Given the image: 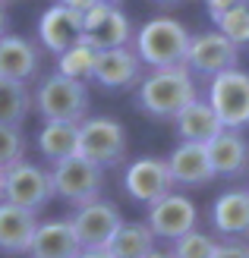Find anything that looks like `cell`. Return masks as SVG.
Instances as JSON below:
<instances>
[{"instance_id":"obj_1","label":"cell","mask_w":249,"mask_h":258,"mask_svg":"<svg viewBox=\"0 0 249 258\" xmlns=\"http://www.w3.org/2000/svg\"><path fill=\"white\" fill-rule=\"evenodd\" d=\"M136 104L142 113L155 120H174L177 113L199 98L195 79L186 67H167V70H152L136 82Z\"/></svg>"},{"instance_id":"obj_2","label":"cell","mask_w":249,"mask_h":258,"mask_svg":"<svg viewBox=\"0 0 249 258\" xmlns=\"http://www.w3.org/2000/svg\"><path fill=\"white\" fill-rule=\"evenodd\" d=\"M133 50L139 63H148L152 70H167V67H183L189 47V32L170 16H155L133 32Z\"/></svg>"},{"instance_id":"obj_3","label":"cell","mask_w":249,"mask_h":258,"mask_svg":"<svg viewBox=\"0 0 249 258\" xmlns=\"http://www.w3.org/2000/svg\"><path fill=\"white\" fill-rule=\"evenodd\" d=\"M32 107L44 120L82 123L85 113H88V88H85V82H76V79L60 76V73H51L38 82L35 95H32Z\"/></svg>"},{"instance_id":"obj_4","label":"cell","mask_w":249,"mask_h":258,"mask_svg":"<svg viewBox=\"0 0 249 258\" xmlns=\"http://www.w3.org/2000/svg\"><path fill=\"white\" fill-rule=\"evenodd\" d=\"M126 148H129V139H126V129L120 120L114 117H85L79 123V139H76V154L85 158L88 164L101 167H117L126 158Z\"/></svg>"},{"instance_id":"obj_5","label":"cell","mask_w":249,"mask_h":258,"mask_svg":"<svg viewBox=\"0 0 249 258\" xmlns=\"http://www.w3.org/2000/svg\"><path fill=\"white\" fill-rule=\"evenodd\" d=\"M54 199V186H51V170L32 161H16L4 167V189H0V202L19 205L25 211H41L44 205Z\"/></svg>"},{"instance_id":"obj_6","label":"cell","mask_w":249,"mask_h":258,"mask_svg":"<svg viewBox=\"0 0 249 258\" xmlns=\"http://www.w3.org/2000/svg\"><path fill=\"white\" fill-rule=\"evenodd\" d=\"M208 107L218 113L224 129L249 126V73L233 67L212 76L208 82Z\"/></svg>"},{"instance_id":"obj_7","label":"cell","mask_w":249,"mask_h":258,"mask_svg":"<svg viewBox=\"0 0 249 258\" xmlns=\"http://www.w3.org/2000/svg\"><path fill=\"white\" fill-rule=\"evenodd\" d=\"M51 186H54V196L70 202L73 208H79V205L101 199L104 170L95 164H88L79 154H73V158H63L51 167Z\"/></svg>"},{"instance_id":"obj_8","label":"cell","mask_w":249,"mask_h":258,"mask_svg":"<svg viewBox=\"0 0 249 258\" xmlns=\"http://www.w3.org/2000/svg\"><path fill=\"white\" fill-rule=\"evenodd\" d=\"M82 41L95 50H111V47H129L133 41V25L120 7L108 4H91L82 13Z\"/></svg>"},{"instance_id":"obj_9","label":"cell","mask_w":249,"mask_h":258,"mask_svg":"<svg viewBox=\"0 0 249 258\" xmlns=\"http://www.w3.org/2000/svg\"><path fill=\"white\" fill-rule=\"evenodd\" d=\"M199 224V208L192 205V199H186L183 192H167L164 199L148 205V221L145 227L152 230L155 239H180L183 233L195 230Z\"/></svg>"},{"instance_id":"obj_10","label":"cell","mask_w":249,"mask_h":258,"mask_svg":"<svg viewBox=\"0 0 249 258\" xmlns=\"http://www.w3.org/2000/svg\"><path fill=\"white\" fill-rule=\"evenodd\" d=\"M120 224H123L120 208L114 202H104V199L79 205L76 214L70 217V227H73V233H76L82 249H104Z\"/></svg>"},{"instance_id":"obj_11","label":"cell","mask_w":249,"mask_h":258,"mask_svg":"<svg viewBox=\"0 0 249 258\" xmlns=\"http://www.w3.org/2000/svg\"><path fill=\"white\" fill-rule=\"evenodd\" d=\"M240 60L237 44H230L221 32H202V35H189V47H186V60L183 67L189 73L199 76H218L224 70H233Z\"/></svg>"},{"instance_id":"obj_12","label":"cell","mask_w":249,"mask_h":258,"mask_svg":"<svg viewBox=\"0 0 249 258\" xmlns=\"http://www.w3.org/2000/svg\"><path fill=\"white\" fill-rule=\"evenodd\" d=\"M123 189L139 205H152L174 192V179L167 173L164 158H136L123 173Z\"/></svg>"},{"instance_id":"obj_13","label":"cell","mask_w":249,"mask_h":258,"mask_svg":"<svg viewBox=\"0 0 249 258\" xmlns=\"http://www.w3.org/2000/svg\"><path fill=\"white\" fill-rule=\"evenodd\" d=\"M205 154L215 176L237 179L249 170V139L240 129H221L212 142H205Z\"/></svg>"},{"instance_id":"obj_14","label":"cell","mask_w":249,"mask_h":258,"mask_svg":"<svg viewBox=\"0 0 249 258\" xmlns=\"http://www.w3.org/2000/svg\"><path fill=\"white\" fill-rule=\"evenodd\" d=\"M91 79L104 85L108 92H120L142 79V63L133 47H111L95 54V67H91Z\"/></svg>"},{"instance_id":"obj_15","label":"cell","mask_w":249,"mask_h":258,"mask_svg":"<svg viewBox=\"0 0 249 258\" xmlns=\"http://www.w3.org/2000/svg\"><path fill=\"white\" fill-rule=\"evenodd\" d=\"M38 38L51 54H63L67 47H73L82 38V13L67 10V7H47L38 19Z\"/></svg>"},{"instance_id":"obj_16","label":"cell","mask_w":249,"mask_h":258,"mask_svg":"<svg viewBox=\"0 0 249 258\" xmlns=\"http://www.w3.org/2000/svg\"><path fill=\"white\" fill-rule=\"evenodd\" d=\"M164 164H167V173L174 179V186L195 189V186H205V183L215 179L205 145H195V142H180V145L167 154Z\"/></svg>"},{"instance_id":"obj_17","label":"cell","mask_w":249,"mask_h":258,"mask_svg":"<svg viewBox=\"0 0 249 258\" xmlns=\"http://www.w3.org/2000/svg\"><path fill=\"white\" fill-rule=\"evenodd\" d=\"M212 227L227 239H246L249 236V192L230 189L221 192L212 205Z\"/></svg>"},{"instance_id":"obj_18","label":"cell","mask_w":249,"mask_h":258,"mask_svg":"<svg viewBox=\"0 0 249 258\" xmlns=\"http://www.w3.org/2000/svg\"><path fill=\"white\" fill-rule=\"evenodd\" d=\"M38 217L35 211H25L19 205L0 202V252L7 255H25L32 246Z\"/></svg>"},{"instance_id":"obj_19","label":"cell","mask_w":249,"mask_h":258,"mask_svg":"<svg viewBox=\"0 0 249 258\" xmlns=\"http://www.w3.org/2000/svg\"><path fill=\"white\" fill-rule=\"evenodd\" d=\"M82 252L70 221H44L35 227L29 255L32 258H76Z\"/></svg>"},{"instance_id":"obj_20","label":"cell","mask_w":249,"mask_h":258,"mask_svg":"<svg viewBox=\"0 0 249 258\" xmlns=\"http://www.w3.org/2000/svg\"><path fill=\"white\" fill-rule=\"evenodd\" d=\"M0 76L29 85L38 76V47L19 35H0Z\"/></svg>"},{"instance_id":"obj_21","label":"cell","mask_w":249,"mask_h":258,"mask_svg":"<svg viewBox=\"0 0 249 258\" xmlns=\"http://www.w3.org/2000/svg\"><path fill=\"white\" fill-rule=\"evenodd\" d=\"M174 123H177L180 142H195V145L212 142L221 129H224V126H221V120H218V113L208 107V101H202V98L189 101V104L174 117Z\"/></svg>"},{"instance_id":"obj_22","label":"cell","mask_w":249,"mask_h":258,"mask_svg":"<svg viewBox=\"0 0 249 258\" xmlns=\"http://www.w3.org/2000/svg\"><path fill=\"white\" fill-rule=\"evenodd\" d=\"M76 139H79V123H57V120H44V126L38 129L35 145L41 151V158L57 164L63 158L76 154Z\"/></svg>"},{"instance_id":"obj_23","label":"cell","mask_w":249,"mask_h":258,"mask_svg":"<svg viewBox=\"0 0 249 258\" xmlns=\"http://www.w3.org/2000/svg\"><path fill=\"white\" fill-rule=\"evenodd\" d=\"M155 249V236L145 224H136V221H123L120 227L114 230V236L108 239V252L111 258H145L148 252Z\"/></svg>"},{"instance_id":"obj_24","label":"cell","mask_w":249,"mask_h":258,"mask_svg":"<svg viewBox=\"0 0 249 258\" xmlns=\"http://www.w3.org/2000/svg\"><path fill=\"white\" fill-rule=\"evenodd\" d=\"M32 110V92L25 82H13L0 76V123L19 126Z\"/></svg>"},{"instance_id":"obj_25","label":"cell","mask_w":249,"mask_h":258,"mask_svg":"<svg viewBox=\"0 0 249 258\" xmlns=\"http://www.w3.org/2000/svg\"><path fill=\"white\" fill-rule=\"evenodd\" d=\"M95 54L98 50L79 38L73 47L57 54V73L67 76V79H76V82H88L91 79V67H95Z\"/></svg>"},{"instance_id":"obj_26","label":"cell","mask_w":249,"mask_h":258,"mask_svg":"<svg viewBox=\"0 0 249 258\" xmlns=\"http://www.w3.org/2000/svg\"><path fill=\"white\" fill-rule=\"evenodd\" d=\"M215 25H218L215 32H221L230 44H237V47L240 44H249V7L237 4V7H230L224 13H218Z\"/></svg>"},{"instance_id":"obj_27","label":"cell","mask_w":249,"mask_h":258,"mask_svg":"<svg viewBox=\"0 0 249 258\" xmlns=\"http://www.w3.org/2000/svg\"><path fill=\"white\" fill-rule=\"evenodd\" d=\"M215 249V239L202 233V230H189V233H183L180 239H174V258H208Z\"/></svg>"},{"instance_id":"obj_28","label":"cell","mask_w":249,"mask_h":258,"mask_svg":"<svg viewBox=\"0 0 249 258\" xmlns=\"http://www.w3.org/2000/svg\"><path fill=\"white\" fill-rule=\"evenodd\" d=\"M25 158V139L19 126H4L0 123V167H10Z\"/></svg>"},{"instance_id":"obj_29","label":"cell","mask_w":249,"mask_h":258,"mask_svg":"<svg viewBox=\"0 0 249 258\" xmlns=\"http://www.w3.org/2000/svg\"><path fill=\"white\" fill-rule=\"evenodd\" d=\"M208 258H249V242L246 239H224L215 242V249Z\"/></svg>"},{"instance_id":"obj_30","label":"cell","mask_w":249,"mask_h":258,"mask_svg":"<svg viewBox=\"0 0 249 258\" xmlns=\"http://www.w3.org/2000/svg\"><path fill=\"white\" fill-rule=\"evenodd\" d=\"M240 0H205V7H208V13H212V19L218 16V13H224V10H230V7H237Z\"/></svg>"},{"instance_id":"obj_31","label":"cell","mask_w":249,"mask_h":258,"mask_svg":"<svg viewBox=\"0 0 249 258\" xmlns=\"http://www.w3.org/2000/svg\"><path fill=\"white\" fill-rule=\"evenodd\" d=\"M54 4H60V7H67V10H76V13H85L95 0H54Z\"/></svg>"},{"instance_id":"obj_32","label":"cell","mask_w":249,"mask_h":258,"mask_svg":"<svg viewBox=\"0 0 249 258\" xmlns=\"http://www.w3.org/2000/svg\"><path fill=\"white\" fill-rule=\"evenodd\" d=\"M76 258H111V255L104 252V249H82V252L76 255Z\"/></svg>"},{"instance_id":"obj_33","label":"cell","mask_w":249,"mask_h":258,"mask_svg":"<svg viewBox=\"0 0 249 258\" xmlns=\"http://www.w3.org/2000/svg\"><path fill=\"white\" fill-rule=\"evenodd\" d=\"M145 258H174V252H167V249H152Z\"/></svg>"},{"instance_id":"obj_34","label":"cell","mask_w":249,"mask_h":258,"mask_svg":"<svg viewBox=\"0 0 249 258\" xmlns=\"http://www.w3.org/2000/svg\"><path fill=\"white\" fill-rule=\"evenodd\" d=\"M4 29H7V13H4V4H0V35H4Z\"/></svg>"},{"instance_id":"obj_35","label":"cell","mask_w":249,"mask_h":258,"mask_svg":"<svg viewBox=\"0 0 249 258\" xmlns=\"http://www.w3.org/2000/svg\"><path fill=\"white\" fill-rule=\"evenodd\" d=\"M95 4H108V7H123V0H95Z\"/></svg>"},{"instance_id":"obj_36","label":"cell","mask_w":249,"mask_h":258,"mask_svg":"<svg viewBox=\"0 0 249 258\" xmlns=\"http://www.w3.org/2000/svg\"><path fill=\"white\" fill-rule=\"evenodd\" d=\"M158 4H167L170 7V4H180V0H158Z\"/></svg>"},{"instance_id":"obj_37","label":"cell","mask_w":249,"mask_h":258,"mask_svg":"<svg viewBox=\"0 0 249 258\" xmlns=\"http://www.w3.org/2000/svg\"><path fill=\"white\" fill-rule=\"evenodd\" d=\"M0 189H4V167H0Z\"/></svg>"},{"instance_id":"obj_38","label":"cell","mask_w":249,"mask_h":258,"mask_svg":"<svg viewBox=\"0 0 249 258\" xmlns=\"http://www.w3.org/2000/svg\"><path fill=\"white\" fill-rule=\"evenodd\" d=\"M240 4H243V7H249V0H240Z\"/></svg>"},{"instance_id":"obj_39","label":"cell","mask_w":249,"mask_h":258,"mask_svg":"<svg viewBox=\"0 0 249 258\" xmlns=\"http://www.w3.org/2000/svg\"><path fill=\"white\" fill-rule=\"evenodd\" d=\"M246 192H249V189H246Z\"/></svg>"}]
</instances>
